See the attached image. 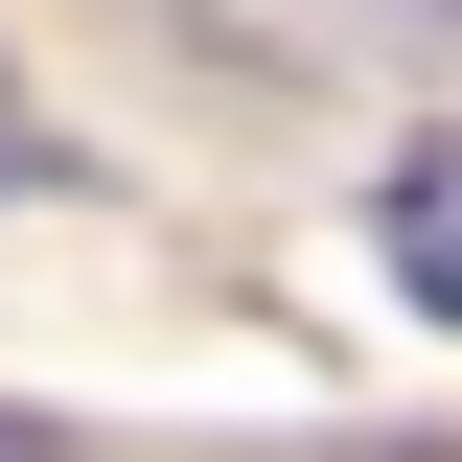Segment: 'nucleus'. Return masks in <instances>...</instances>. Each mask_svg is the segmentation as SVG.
<instances>
[{
  "mask_svg": "<svg viewBox=\"0 0 462 462\" xmlns=\"http://www.w3.org/2000/svg\"><path fill=\"white\" fill-rule=\"evenodd\" d=\"M0 462H47V439H23V416H0Z\"/></svg>",
  "mask_w": 462,
  "mask_h": 462,
  "instance_id": "nucleus-3",
  "label": "nucleus"
},
{
  "mask_svg": "<svg viewBox=\"0 0 462 462\" xmlns=\"http://www.w3.org/2000/svg\"><path fill=\"white\" fill-rule=\"evenodd\" d=\"M370 231H393V278H416V324H462V139H416Z\"/></svg>",
  "mask_w": 462,
  "mask_h": 462,
  "instance_id": "nucleus-1",
  "label": "nucleus"
},
{
  "mask_svg": "<svg viewBox=\"0 0 462 462\" xmlns=\"http://www.w3.org/2000/svg\"><path fill=\"white\" fill-rule=\"evenodd\" d=\"M0 185H23V93H0Z\"/></svg>",
  "mask_w": 462,
  "mask_h": 462,
  "instance_id": "nucleus-2",
  "label": "nucleus"
}]
</instances>
